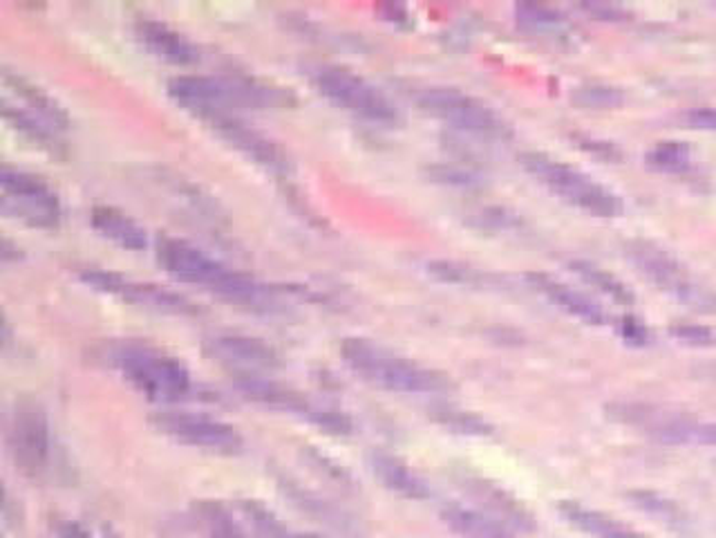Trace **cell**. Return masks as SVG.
<instances>
[{
  "label": "cell",
  "instance_id": "cell-14",
  "mask_svg": "<svg viewBox=\"0 0 716 538\" xmlns=\"http://www.w3.org/2000/svg\"><path fill=\"white\" fill-rule=\"evenodd\" d=\"M204 351L218 364L238 370L240 375H256L271 370L280 364L273 346L258 340V336L238 332H218L204 342Z\"/></svg>",
  "mask_w": 716,
  "mask_h": 538
},
{
  "label": "cell",
  "instance_id": "cell-15",
  "mask_svg": "<svg viewBox=\"0 0 716 538\" xmlns=\"http://www.w3.org/2000/svg\"><path fill=\"white\" fill-rule=\"evenodd\" d=\"M236 390L258 404L262 409L269 411H280V413H290V416H301V418H312L316 411V404H312L303 392H299L292 386H284L280 381L258 377V375H238L234 381Z\"/></svg>",
  "mask_w": 716,
  "mask_h": 538
},
{
  "label": "cell",
  "instance_id": "cell-26",
  "mask_svg": "<svg viewBox=\"0 0 716 538\" xmlns=\"http://www.w3.org/2000/svg\"><path fill=\"white\" fill-rule=\"evenodd\" d=\"M280 485H282V489H284V494L294 501L296 507H301V509L307 512L310 516L318 518L321 523L332 525V527H336V529H347V527L351 525V520H349V518H347L338 507H334L332 503H327L325 498H321V496H316V494L303 489L301 485H296V483H292V481H282Z\"/></svg>",
  "mask_w": 716,
  "mask_h": 538
},
{
  "label": "cell",
  "instance_id": "cell-41",
  "mask_svg": "<svg viewBox=\"0 0 716 538\" xmlns=\"http://www.w3.org/2000/svg\"><path fill=\"white\" fill-rule=\"evenodd\" d=\"M696 442H703V444H714V446H716V424L698 427V431H696Z\"/></svg>",
  "mask_w": 716,
  "mask_h": 538
},
{
  "label": "cell",
  "instance_id": "cell-29",
  "mask_svg": "<svg viewBox=\"0 0 716 538\" xmlns=\"http://www.w3.org/2000/svg\"><path fill=\"white\" fill-rule=\"evenodd\" d=\"M425 272L442 281V283H451V286H466V288H484L488 283V277L479 269L466 265V262H457V260H446V258H437V260H430L425 265Z\"/></svg>",
  "mask_w": 716,
  "mask_h": 538
},
{
  "label": "cell",
  "instance_id": "cell-4",
  "mask_svg": "<svg viewBox=\"0 0 716 538\" xmlns=\"http://www.w3.org/2000/svg\"><path fill=\"white\" fill-rule=\"evenodd\" d=\"M121 370L141 395L155 401H180L193 390L188 368L177 359L151 346H121L112 355Z\"/></svg>",
  "mask_w": 716,
  "mask_h": 538
},
{
  "label": "cell",
  "instance_id": "cell-18",
  "mask_svg": "<svg viewBox=\"0 0 716 538\" xmlns=\"http://www.w3.org/2000/svg\"><path fill=\"white\" fill-rule=\"evenodd\" d=\"M468 494L481 503V512H486L488 516L501 520L505 525H509L513 531H533L535 529V518L533 514L518 501L513 498L507 489H501L499 485L484 481V478H466L464 481Z\"/></svg>",
  "mask_w": 716,
  "mask_h": 538
},
{
  "label": "cell",
  "instance_id": "cell-21",
  "mask_svg": "<svg viewBox=\"0 0 716 538\" xmlns=\"http://www.w3.org/2000/svg\"><path fill=\"white\" fill-rule=\"evenodd\" d=\"M444 525L459 538H518L516 531L481 509L451 503L442 509Z\"/></svg>",
  "mask_w": 716,
  "mask_h": 538
},
{
  "label": "cell",
  "instance_id": "cell-2",
  "mask_svg": "<svg viewBox=\"0 0 716 538\" xmlns=\"http://www.w3.org/2000/svg\"><path fill=\"white\" fill-rule=\"evenodd\" d=\"M340 357L364 381L405 395H444L455 388L446 373L421 366L372 340L349 336L340 346Z\"/></svg>",
  "mask_w": 716,
  "mask_h": 538
},
{
  "label": "cell",
  "instance_id": "cell-8",
  "mask_svg": "<svg viewBox=\"0 0 716 538\" xmlns=\"http://www.w3.org/2000/svg\"><path fill=\"white\" fill-rule=\"evenodd\" d=\"M0 186H3V209L41 229H54L61 223V200L56 191L39 175L3 166L0 171Z\"/></svg>",
  "mask_w": 716,
  "mask_h": 538
},
{
  "label": "cell",
  "instance_id": "cell-16",
  "mask_svg": "<svg viewBox=\"0 0 716 538\" xmlns=\"http://www.w3.org/2000/svg\"><path fill=\"white\" fill-rule=\"evenodd\" d=\"M134 34L139 43L153 52L158 58H164L175 65H191L199 61V47L182 32L171 28L164 21L141 17L134 23Z\"/></svg>",
  "mask_w": 716,
  "mask_h": 538
},
{
  "label": "cell",
  "instance_id": "cell-9",
  "mask_svg": "<svg viewBox=\"0 0 716 538\" xmlns=\"http://www.w3.org/2000/svg\"><path fill=\"white\" fill-rule=\"evenodd\" d=\"M10 453L25 478L39 481L50 466L52 442L43 407L34 399H21L10 424Z\"/></svg>",
  "mask_w": 716,
  "mask_h": 538
},
{
  "label": "cell",
  "instance_id": "cell-3",
  "mask_svg": "<svg viewBox=\"0 0 716 538\" xmlns=\"http://www.w3.org/2000/svg\"><path fill=\"white\" fill-rule=\"evenodd\" d=\"M522 169L538 182L549 186L555 195L566 200L568 205L578 207L596 218H618L625 212L622 200L596 182L592 175L568 166L546 153L527 151L520 155Z\"/></svg>",
  "mask_w": 716,
  "mask_h": 538
},
{
  "label": "cell",
  "instance_id": "cell-32",
  "mask_svg": "<svg viewBox=\"0 0 716 538\" xmlns=\"http://www.w3.org/2000/svg\"><path fill=\"white\" fill-rule=\"evenodd\" d=\"M650 169L663 173H679L690 166V149L683 142H659L644 155Z\"/></svg>",
  "mask_w": 716,
  "mask_h": 538
},
{
  "label": "cell",
  "instance_id": "cell-33",
  "mask_svg": "<svg viewBox=\"0 0 716 538\" xmlns=\"http://www.w3.org/2000/svg\"><path fill=\"white\" fill-rule=\"evenodd\" d=\"M516 17H518V23L529 30H551L564 21L560 12H555L553 8H546V6H538V3H520L516 8Z\"/></svg>",
  "mask_w": 716,
  "mask_h": 538
},
{
  "label": "cell",
  "instance_id": "cell-25",
  "mask_svg": "<svg viewBox=\"0 0 716 538\" xmlns=\"http://www.w3.org/2000/svg\"><path fill=\"white\" fill-rule=\"evenodd\" d=\"M568 269L573 275H576L581 281H585L587 286L596 288L598 292H603L605 297H609L611 301L620 303V305H631L633 303V294L629 292V288L616 279L614 275H609L607 269L589 262V260H571Z\"/></svg>",
  "mask_w": 716,
  "mask_h": 538
},
{
  "label": "cell",
  "instance_id": "cell-27",
  "mask_svg": "<svg viewBox=\"0 0 716 538\" xmlns=\"http://www.w3.org/2000/svg\"><path fill=\"white\" fill-rule=\"evenodd\" d=\"M3 115L17 130H21L25 134L28 140L36 142L39 147H43L47 151L58 149V140H56V132H54L56 128H52L50 123H45L43 119H39L30 110H25L19 104H12L10 99H6L3 101Z\"/></svg>",
  "mask_w": 716,
  "mask_h": 538
},
{
  "label": "cell",
  "instance_id": "cell-17",
  "mask_svg": "<svg viewBox=\"0 0 716 538\" xmlns=\"http://www.w3.org/2000/svg\"><path fill=\"white\" fill-rule=\"evenodd\" d=\"M527 283L535 292H540L544 299L555 303L562 312L581 319L583 323H589V325H605L607 323V312L603 310V305L598 301H594L592 297H587L585 292H581L576 288H571V286H566L562 281H557L551 275L531 272V275H527Z\"/></svg>",
  "mask_w": 716,
  "mask_h": 538
},
{
  "label": "cell",
  "instance_id": "cell-5",
  "mask_svg": "<svg viewBox=\"0 0 716 538\" xmlns=\"http://www.w3.org/2000/svg\"><path fill=\"white\" fill-rule=\"evenodd\" d=\"M416 106L453 128L484 140L513 138L511 123L486 101L451 86H427L414 95Z\"/></svg>",
  "mask_w": 716,
  "mask_h": 538
},
{
  "label": "cell",
  "instance_id": "cell-30",
  "mask_svg": "<svg viewBox=\"0 0 716 538\" xmlns=\"http://www.w3.org/2000/svg\"><path fill=\"white\" fill-rule=\"evenodd\" d=\"M571 104L583 110H616L625 104V93L609 84H583L571 90Z\"/></svg>",
  "mask_w": 716,
  "mask_h": 538
},
{
  "label": "cell",
  "instance_id": "cell-1",
  "mask_svg": "<svg viewBox=\"0 0 716 538\" xmlns=\"http://www.w3.org/2000/svg\"><path fill=\"white\" fill-rule=\"evenodd\" d=\"M158 262L173 279L199 286L227 301L247 303L253 308L267 305L271 301V292L264 286L242 272H236V269L227 267L184 238L162 236L158 240Z\"/></svg>",
  "mask_w": 716,
  "mask_h": 538
},
{
  "label": "cell",
  "instance_id": "cell-31",
  "mask_svg": "<svg viewBox=\"0 0 716 538\" xmlns=\"http://www.w3.org/2000/svg\"><path fill=\"white\" fill-rule=\"evenodd\" d=\"M629 501L640 512L650 514V516H654V518H659L663 523H670V525H683L685 523L683 509L674 501H670V498H665V496H661L657 492H644V489L629 492Z\"/></svg>",
  "mask_w": 716,
  "mask_h": 538
},
{
  "label": "cell",
  "instance_id": "cell-38",
  "mask_svg": "<svg viewBox=\"0 0 716 538\" xmlns=\"http://www.w3.org/2000/svg\"><path fill=\"white\" fill-rule=\"evenodd\" d=\"M583 10L589 12L598 21H625L627 19L625 10H620L616 6H609V3H585Z\"/></svg>",
  "mask_w": 716,
  "mask_h": 538
},
{
  "label": "cell",
  "instance_id": "cell-6",
  "mask_svg": "<svg viewBox=\"0 0 716 538\" xmlns=\"http://www.w3.org/2000/svg\"><path fill=\"white\" fill-rule=\"evenodd\" d=\"M625 256L644 279L683 305L705 314L716 312V292L694 281L668 249L650 240H629L625 245Z\"/></svg>",
  "mask_w": 716,
  "mask_h": 538
},
{
  "label": "cell",
  "instance_id": "cell-19",
  "mask_svg": "<svg viewBox=\"0 0 716 538\" xmlns=\"http://www.w3.org/2000/svg\"><path fill=\"white\" fill-rule=\"evenodd\" d=\"M370 466L386 489L405 501H427L433 494L416 471L394 453L375 451L370 455Z\"/></svg>",
  "mask_w": 716,
  "mask_h": 538
},
{
  "label": "cell",
  "instance_id": "cell-22",
  "mask_svg": "<svg viewBox=\"0 0 716 538\" xmlns=\"http://www.w3.org/2000/svg\"><path fill=\"white\" fill-rule=\"evenodd\" d=\"M557 512L571 527H576L578 531H583L592 538H648L640 531L622 525L620 520H616L603 512L589 509L576 501H560Z\"/></svg>",
  "mask_w": 716,
  "mask_h": 538
},
{
  "label": "cell",
  "instance_id": "cell-36",
  "mask_svg": "<svg viewBox=\"0 0 716 538\" xmlns=\"http://www.w3.org/2000/svg\"><path fill=\"white\" fill-rule=\"evenodd\" d=\"M520 225V216H516L513 212H507L501 207H488L481 209L475 216V227L479 229H488V232H505V229H516Z\"/></svg>",
  "mask_w": 716,
  "mask_h": 538
},
{
  "label": "cell",
  "instance_id": "cell-20",
  "mask_svg": "<svg viewBox=\"0 0 716 538\" xmlns=\"http://www.w3.org/2000/svg\"><path fill=\"white\" fill-rule=\"evenodd\" d=\"M3 84L10 93L17 95L19 101H23L32 115L50 123L52 128H67L69 126V115L61 101H56L45 88L28 79L25 75L10 71V67H3Z\"/></svg>",
  "mask_w": 716,
  "mask_h": 538
},
{
  "label": "cell",
  "instance_id": "cell-10",
  "mask_svg": "<svg viewBox=\"0 0 716 538\" xmlns=\"http://www.w3.org/2000/svg\"><path fill=\"white\" fill-rule=\"evenodd\" d=\"M151 422L162 435L208 453L236 455L245 449V438L236 427L208 416L164 411L155 413Z\"/></svg>",
  "mask_w": 716,
  "mask_h": 538
},
{
  "label": "cell",
  "instance_id": "cell-40",
  "mask_svg": "<svg viewBox=\"0 0 716 538\" xmlns=\"http://www.w3.org/2000/svg\"><path fill=\"white\" fill-rule=\"evenodd\" d=\"M58 538H93V534L77 520H63L56 525Z\"/></svg>",
  "mask_w": 716,
  "mask_h": 538
},
{
  "label": "cell",
  "instance_id": "cell-12",
  "mask_svg": "<svg viewBox=\"0 0 716 538\" xmlns=\"http://www.w3.org/2000/svg\"><path fill=\"white\" fill-rule=\"evenodd\" d=\"M605 416L618 424L642 429L663 444H685L696 440L698 424L683 413L665 411L642 401H614L605 407Z\"/></svg>",
  "mask_w": 716,
  "mask_h": 538
},
{
  "label": "cell",
  "instance_id": "cell-11",
  "mask_svg": "<svg viewBox=\"0 0 716 538\" xmlns=\"http://www.w3.org/2000/svg\"><path fill=\"white\" fill-rule=\"evenodd\" d=\"M84 283H88L93 290L104 292V294H112L121 301H128L132 305L139 308H147L153 312H162V314H175V316H188V314H197V305L193 301H188L186 297L164 290L155 283H139L132 281L128 277L108 272V269H84L82 272Z\"/></svg>",
  "mask_w": 716,
  "mask_h": 538
},
{
  "label": "cell",
  "instance_id": "cell-23",
  "mask_svg": "<svg viewBox=\"0 0 716 538\" xmlns=\"http://www.w3.org/2000/svg\"><path fill=\"white\" fill-rule=\"evenodd\" d=\"M90 223L93 227L115 245L130 249V251H141L149 245L147 229H143L134 218L123 214L117 207L99 205L90 212Z\"/></svg>",
  "mask_w": 716,
  "mask_h": 538
},
{
  "label": "cell",
  "instance_id": "cell-34",
  "mask_svg": "<svg viewBox=\"0 0 716 538\" xmlns=\"http://www.w3.org/2000/svg\"><path fill=\"white\" fill-rule=\"evenodd\" d=\"M670 334L683 346L690 348H709L716 346V330L701 323H676L670 327Z\"/></svg>",
  "mask_w": 716,
  "mask_h": 538
},
{
  "label": "cell",
  "instance_id": "cell-7",
  "mask_svg": "<svg viewBox=\"0 0 716 538\" xmlns=\"http://www.w3.org/2000/svg\"><path fill=\"white\" fill-rule=\"evenodd\" d=\"M314 86L332 104L368 121L392 123L399 119L397 106L375 84L343 65H321L314 73Z\"/></svg>",
  "mask_w": 716,
  "mask_h": 538
},
{
  "label": "cell",
  "instance_id": "cell-24",
  "mask_svg": "<svg viewBox=\"0 0 716 538\" xmlns=\"http://www.w3.org/2000/svg\"><path fill=\"white\" fill-rule=\"evenodd\" d=\"M191 512L204 538H249L245 523L218 501H197Z\"/></svg>",
  "mask_w": 716,
  "mask_h": 538
},
{
  "label": "cell",
  "instance_id": "cell-39",
  "mask_svg": "<svg viewBox=\"0 0 716 538\" xmlns=\"http://www.w3.org/2000/svg\"><path fill=\"white\" fill-rule=\"evenodd\" d=\"M620 334L627 344H636V346L644 344V340H648V332H644V327L636 319H625L620 325Z\"/></svg>",
  "mask_w": 716,
  "mask_h": 538
},
{
  "label": "cell",
  "instance_id": "cell-37",
  "mask_svg": "<svg viewBox=\"0 0 716 538\" xmlns=\"http://www.w3.org/2000/svg\"><path fill=\"white\" fill-rule=\"evenodd\" d=\"M690 128L696 130H716V108H698L685 115Z\"/></svg>",
  "mask_w": 716,
  "mask_h": 538
},
{
  "label": "cell",
  "instance_id": "cell-13",
  "mask_svg": "<svg viewBox=\"0 0 716 538\" xmlns=\"http://www.w3.org/2000/svg\"><path fill=\"white\" fill-rule=\"evenodd\" d=\"M199 119L206 121L208 128L218 132L227 144L238 149L242 155H247L262 169L273 171V173H284L286 166H290L282 149L271 138H267L264 132H260L249 121H245L236 110L208 112Z\"/></svg>",
  "mask_w": 716,
  "mask_h": 538
},
{
  "label": "cell",
  "instance_id": "cell-28",
  "mask_svg": "<svg viewBox=\"0 0 716 538\" xmlns=\"http://www.w3.org/2000/svg\"><path fill=\"white\" fill-rule=\"evenodd\" d=\"M430 418H433L440 427L459 433V435H470V438H486L492 433V427L477 413L473 411H464L457 407H435L430 409Z\"/></svg>",
  "mask_w": 716,
  "mask_h": 538
},
{
  "label": "cell",
  "instance_id": "cell-35",
  "mask_svg": "<svg viewBox=\"0 0 716 538\" xmlns=\"http://www.w3.org/2000/svg\"><path fill=\"white\" fill-rule=\"evenodd\" d=\"M425 173L430 175V180L442 182V184H451V186H475L479 184V175L466 166L459 164H433L427 166Z\"/></svg>",
  "mask_w": 716,
  "mask_h": 538
}]
</instances>
